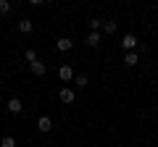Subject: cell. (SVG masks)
Returning <instances> with one entry per match:
<instances>
[{
    "instance_id": "1",
    "label": "cell",
    "mask_w": 158,
    "mask_h": 147,
    "mask_svg": "<svg viewBox=\"0 0 158 147\" xmlns=\"http://www.w3.org/2000/svg\"><path fill=\"white\" fill-rule=\"evenodd\" d=\"M58 79L61 81H74L77 74H74V68L69 66V63H63V66H58Z\"/></svg>"
},
{
    "instance_id": "2",
    "label": "cell",
    "mask_w": 158,
    "mask_h": 147,
    "mask_svg": "<svg viewBox=\"0 0 158 147\" xmlns=\"http://www.w3.org/2000/svg\"><path fill=\"white\" fill-rule=\"evenodd\" d=\"M140 45V40H137V34H124L121 37V47H124L127 53H135V47Z\"/></svg>"
},
{
    "instance_id": "3",
    "label": "cell",
    "mask_w": 158,
    "mask_h": 147,
    "mask_svg": "<svg viewBox=\"0 0 158 147\" xmlns=\"http://www.w3.org/2000/svg\"><path fill=\"white\" fill-rule=\"evenodd\" d=\"M58 97H61V102H63V105H71V102L77 100V92H74L71 87H63V89L58 92Z\"/></svg>"
},
{
    "instance_id": "4",
    "label": "cell",
    "mask_w": 158,
    "mask_h": 147,
    "mask_svg": "<svg viewBox=\"0 0 158 147\" xmlns=\"http://www.w3.org/2000/svg\"><path fill=\"white\" fill-rule=\"evenodd\" d=\"M29 71L34 76H42V74H48V63L45 61H34V63H29Z\"/></svg>"
},
{
    "instance_id": "5",
    "label": "cell",
    "mask_w": 158,
    "mask_h": 147,
    "mask_svg": "<svg viewBox=\"0 0 158 147\" xmlns=\"http://www.w3.org/2000/svg\"><path fill=\"white\" fill-rule=\"evenodd\" d=\"M71 47H74L71 37H61V40H56V50H58V53H69Z\"/></svg>"
},
{
    "instance_id": "6",
    "label": "cell",
    "mask_w": 158,
    "mask_h": 147,
    "mask_svg": "<svg viewBox=\"0 0 158 147\" xmlns=\"http://www.w3.org/2000/svg\"><path fill=\"white\" fill-rule=\"evenodd\" d=\"M37 129L42 131V134H48V131L53 129V121H50V116H40V118H37Z\"/></svg>"
},
{
    "instance_id": "7",
    "label": "cell",
    "mask_w": 158,
    "mask_h": 147,
    "mask_svg": "<svg viewBox=\"0 0 158 147\" xmlns=\"http://www.w3.org/2000/svg\"><path fill=\"white\" fill-rule=\"evenodd\" d=\"M6 108L11 110V113H21V110H24V102L19 100V97H11V100L6 102Z\"/></svg>"
},
{
    "instance_id": "8",
    "label": "cell",
    "mask_w": 158,
    "mask_h": 147,
    "mask_svg": "<svg viewBox=\"0 0 158 147\" xmlns=\"http://www.w3.org/2000/svg\"><path fill=\"white\" fill-rule=\"evenodd\" d=\"M137 63H140V55H137V53H124V66H137Z\"/></svg>"
},
{
    "instance_id": "9",
    "label": "cell",
    "mask_w": 158,
    "mask_h": 147,
    "mask_svg": "<svg viewBox=\"0 0 158 147\" xmlns=\"http://www.w3.org/2000/svg\"><path fill=\"white\" fill-rule=\"evenodd\" d=\"M87 45H90V47L100 45V32H90V34H87Z\"/></svg>"
},
{
    "instance_id": "10",
    "label": "cell",
    "mask_w": 158,
    "mask_h": 147,
    "mask_svg": "<svg viewBox=\"0 0 158 147\" xmlns=\"http://www.w3.org/2000/svg\"><path fill=\"white\" fill-rule=\"evenodd\" d=\"M34 29V24L29 21V18H21V21H19V32H24V34H29Z\"/></svg>"
},
{
    "instance_id": "11",
    "label": "cell",
    "mask_w": 158,
    "mask_h": 147,
    "mask_svg": "<svg viewBox=\"0 0 158 147\" xmlns=\"http://www.w3.org/2000/svg\"><path fill=\"white\" fill-rule=\"evenodd\" d=\"M74 84H77V87H79V89H85V87H87V84H90V76H87V74H79L77 79H74Z\"/></svg>"
},
{
    "instance_id": "12",
    "label": "cell",
    "mask_w": 158,
    "mask_h": 147,
    "mask_svg": "<svg viewBox=\"0 0 158 147\" xmlns=\"http://www.w3.org/2000/svg\"><path fill=\"white\" fill-rule=\"evenodd\" d=\"M116 26H118L116 21H106V24H103V34H113V32H116Z\"/></svg>"
},
{
    "instance_id": "13",
    "label": "cell",
    "mask_w": 158,
    "mask_h": 147,
    "mask_svg": "<svg viewBox=\"0 0 158 147\" xmlns=\"http://www.w3.org/2000/svg\"><path fill=\"white\" fill-rule=\"evenodd\" d=\"M103 24H106L103 18H92V21H90V29H92V32H100V29H103Z\"/></svg>"
},
{
    "instance_id": "14",
    "label": "cell",
    "mask_w": 158,
    "mask_h": 147,
    "mask_svg": "<svg viewBox=\"0 0 158 147\" xmlns=\"http://www.w3.org/2000/svg\"><path fill=\"white\" fill-rule=\"evenodd\" d=\"M24 58H27V63H34V61H40V58H37V50H32V47H29V50L24 53Z\"/></svg>"
},
{
    "instance_id": "15",
    "label": "cell",
    "mask_w": 158,
    "mask_h": 147,
    "mask_svg": "<svg viewBox=\"0 0 158 147\" xmlns=\"http://www.w3.org/2000/svg\"><path fill=\"white\" fill-rule=\"evenodd\" d=\"M0 147H16V139L13 137H3L0 139Z\"/></svg>"
},
{
    "instance_id": "16",
    "label": "cell",
    "mask_w": 158,
    "mask_h": 147,
    "mask_svg": "<svg viewBox=\"0 0 158 147\" xmlns=\"http://www.w3.org/2000/svg\"><path fill=\"white\" fill-rule=\"evenodd\" d=\"M0 13H3V16L11 13V3H8V0H0Z\"/></svg>"
},
{
    "instance_id": "17",
    "label": "cell",
    "mask_w": 158,
    "mask_h": 147,
    "mask_svg": "<svg viewBox=\"0 0 158 147\" xmlns=\"http://www.w3.org/2000/svg\"><path fill=\"white\" fill-rule=\"evenodd\" d=\"M0 100H3V95H0Z\"/></svg>"
}]
</instances>
